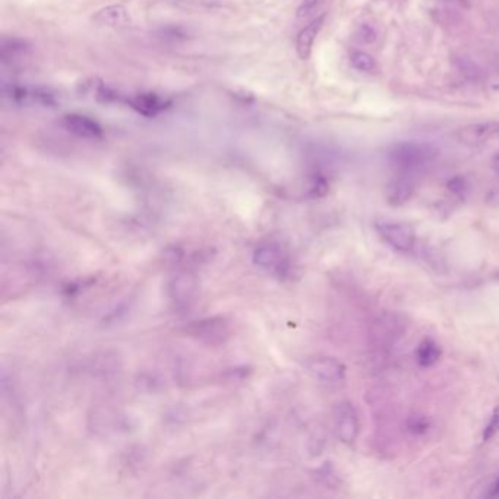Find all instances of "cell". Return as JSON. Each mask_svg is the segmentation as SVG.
Wrapping results in <instances>:
<instances>
[{
	"label": "cell",
	"mask_w": 499,
	"mask_h": 499,
	"mask_svg": "<svg viewBox=\"0 0 499 499\" xmlns=\"http://www.w3.org/2000/svg\"><path fill=\"white\" fill-rule=\"evenodd\" d=\"M437 156L438 149L434 145L415 141L394 144L388 152L390 161L407 175L425 168Z\"/></svg>",
	"instance_id": "cell-1"
},
{
	"label": "cell",
	"mask_w": 499,
	"mask_h": 499,
	"mask_svg": "<svg viewBox=\"0 0 499 499\" xmlns=\"http://www.w3.org/2000/svg\"><path fill=\"white\" fill-rule=\"evenodd\" d=\"M376 230L385 242L400 252H410L415 248L416 236L408 225L399 221L381 220L376 222Z\"/></svg>",
	"instance_id": "cell-2"
},
{
	"label": "cell",
	"mask_w": 499,
	"mask_h": 499,
	"mask_svg": "<svg viewBox=\"0 0 499 499\" xmlns=\"http://www.w3.org/2000/svg\"><path fill=\"white\" fill-rule=\"evenodd\" d=\"M187 333L192 337L208 342V344H220L226 341L229 337V324L225 318H206L198 322H192L187 328Z\"/></svg>",
	"instance_id": "cell-3"
},
{
	"label": "cell",
	"mask_w": 499,
	"mask_h": 499,
	"mask_svg": "<svg viewBox=\"0 0 499 499\" xmlns=\"http://www.w3.org/2000/svg\"><path fill=\"white\" fill-rule=\"evenodd\" d=\"M253 261L258 267L270 271L279 277H286L288 272V261L284 252L272 244H264L258 246L253 253Z\"/></svg>",
	"instance_id": "cell-4"
},
{
	"label": "cell",
	"mask_w": 499,
	"mask_h": 499,
	"mask_svg": "<svg viewBox=\"0 0 499 499\" xmlns=\"http://www.w3.org/2000/svg\"><path fill=\"white\" fill-rule=\"evenodd\" d=\"M307 369L311 372L317 380L325 384H338L344 381V376H346V368L340 364L337 359L334 357H314L309 360Z\"/></svg>",
	"instance_id": "cell-5"
},
{
	"label": "cell",
	"mask_w": 499,
	"mask_h": 499,
	"mask_svg": "<svg viewBox=\"0 0 499 499\" xmlns=\"http://www.w3.org/2000/svg\"><path fill=\"white\" fill-rule=\"evenodd\" d=\"M498 133L499 122H496V120H488V122H479L460 128L455 132V138L464 145L476 147L488 142L491 138L496 136Z\"/></svg>",
	"instance_id": "cell-6"
},
{
	"label": "cell",
	"mask_w": 499,
	"mask_h": 499,
	"mask_svg": "<svg viewBox=\"0 0 499 499\" xmlns=\"http://www.w3.org/2000/svg\"><path fill=\"white\" fill-rule=\"evenodd\" d=\"M337 437L344 444H353L359 434V419L350 403H341L335 408Z\"/></svg>",
	"instance_id": "cell-7"
},
{
	"label": "cell",
	"mask_w": 499,
	"mask_h": 499,
	"mask_svg": "<svg viewBox=\"0 0 499 499\" xmlns=\"http://www.w3.org/2000/svg\"><path fill=\"white\" fill-rule=\"evenodd\" d=\"M198 291V280L194 274L182 272L170 281L168 284V295L176 305L186 306L191 303Z\"/></svg>",
	"instance_id": "cell-8"
},
{
	"label": "cell",
	"mask_w": 499,
	"mask_h": 499,
	"mask_svg": "<svg viewBox=\"0 0 499 499\" xmlns=\"http://www.w3.org/2000/svg\"><path fill=\"white\" fill-rule=\"evenodd\" d=\"M63 126L76 136L84 140H98L102 136L101 126L88 116L71 113L63 116Z\"/></svg>",
	"instance_id": "cell-9"
},
{
	"label": "cell",
	"mask_w": 499,
	"mask_h": 499,
	"mask_svg": "<svg viewBox=\"0 0 499 499\" xmlns=\"http://www.w3.org/2000/svg\"><path fill=\"white\" fill-rule=\"evenodd\" d=\"M128 102L132 109H135L138 113H141L142 116H147V117L157 116L160 112L166 110L168 106V102L166 100H163L160 95L152 94V93L138 94V95L129 98Z\"/></svg>",
	"instance_id": "cell-10"
},
{
	"label": "cell",
	"mask_w": 499,
	"mask_h": 499,
	"mask_svg": "<svg viewBox=\"0 0 499 499\" xmlns=\"http://www.w3.org/2000/svg\"><path fill=\"white\" fill-rule=\"evenodd\" d=\"M324 22V15L318 16L317 20H314L307 27H305L298 36V41H296V48H298V55L302 60H306L309 56H311V51L315 43V39L318 36V32L322 27Z\"/></svg>",
	"instance_id": "cell-11"
},
{
	"label": "cell",
	"mask_w": 499,
	"mask_h": 499,
	"mask_svg": "<svg viewBox=\"0 0 499 499\" xmlns=\"http://www.w3.org/2000/svg\"><path fill=\"white\" fill-rule=\"evenodd\" d=\"M94 21L102 27H125L129 24V13L124 6H109L100 11Z\"/></svg>",
	"instance_id": "cell-12"
},
{
	"label": "cell",
	"mask_w": 499,
	"mask_h": 499,
	"mask_svg": "<svg viewBox=\"0 0 499 499\" xmlns=\"http://www.w3.org/2000/svg\"><path fill=\"white\" fill-rule=\"evenodd\" d=\"M413 194V180L410 176L403 175L395 179L388 189V199L394 205L404 204Z\"/></svg>",
	"instance_id": "cell-13"
},
{
	"label": "cell",
	"mask_w": 499,
	"mask_h": 499,
	"mask_svg": "<svg viewBox=\"0 0 499 499\" xmlns=\"http://www.w3.org/2000/svg\"><path fill=\"white\" fill-rule=\"evenodd\" d=\"M439 357H441V349L434 340L426 338L419 344V347L416 350V359L420 366L423 368L432 366L438 362Z\"/></svg>",
	"instance_id": "cell-14"
},
{
	"label": "cell",
	"mask_w": 499,
	"mask_h": 499,
	"mask_svg": "<svg viewBox=\"0 0 499 499\" xmlns=\"http://www.w3.org/2000/svg\"><path fill=\"white\" fill-rule=\"evenodd\" d=\"M352 65L362 72H372L375 69L373 58L364 51H354L352 55Z\"/></svg>",
	"instance_id": "cell-15"
},
{
	"label": "cell",
	"mask_w": 499,
	"mask_h": 499,
	"mask_svg": "<svg viewBox=\"0 0 499 499\" xmlns=\"http://www.w3.org/2000/svg\"><path fill=\"white\" fill-rule=\"evenodd\" d=\"M498 432H499V407H496V408L493 410V415H492L489 423H488L486 427H485L484 441H485V442L491 441Z\"/></svg>",
	"instance_id": "cell-16"
},
{
	"label": "cell",
	"mask_w": 499,
	"mask_h": 499,
	"mask_svg": "<svg viewBox=\"0 0 499 499\" xmlns=\"http://www.w3.org/2000/svg\"><path fill=\"white\" fill-rule=\"evenodd\" d=\"M429 423L425 418H411L408 422V429L415 434H425L427 431Z\"/></svg>",
	"instance_id": "cell-17"
},
{
	"label": "cell",
	"mask_w": 499,
	"mask_h": 499,
	"mask_svg": "<svg viewBox=\"0 0 499 499\" xmlns=\"http://www.w3.org/2000/svg\"><path fill=\"white\" fill-rule=\"evenodd\" d=\"M318 2H319V0H303V4H302V6H300V9H299V15L303 16V15H306L309 11H312V9L317 6Z\"/></svg>",
	"instance_id": "cell-18"
},
{
	"label": "cell",
	"mask_w": 499,
	"mask_h": 499,
	"mask_svg": "<svg viewBox=\"0 0 499 499\" xmlns=\"http://www.w3.org/2000/svg\"><path fill=\"white\" fill-rule=\"evenodd\" d=\"M489 496H491V498H499V477H498V480L495 481V485L492 486V491H491Z\"/></svg>",
	"instance_id": "cell-19"
},
{
	"label": "cell",
	"mask_w": 499,
	"mask_h": 499,
	"mask_svg": "<svg viewBox=\"0 0 499 499\" xmlns=\"http://www.w3.org/2000/svg\"><path fill=\"white\" fill-rule=\"evenodd\" d=\"M495 170H496V173H499V156L495 159Z\"/></svg>",
	"instance_id": "cell-20"
}]
</instances>
